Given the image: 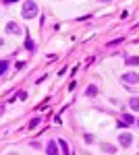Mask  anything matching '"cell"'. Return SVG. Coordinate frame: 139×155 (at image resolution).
<instances>
[{"mask_svg": "<svg viewBox=\"0 0 139 155\" xmlns=\"http://www.w3.org/2000/svg\"><path fill=\"white\" fill-rule=\"evenodd\" d=\"M102 2H110V0H102Z\"/></svg>", "mask_w": 139, "mask_h": 155, "instance_id": "ac0fdd59", "label": "cell"}, {"mask_svg": "<svg viewBox=\"0 0 139 155\" xmlns=\"http://www.w3.org/2000/svg\"><path fill=\"white\" fill-rule=\"evenodd\" d=\"M0 114H2V107H0Z\"/></svg>", "mask_w": 139, "mask_h": 155, "instance_id": "d6986e66", "label": "cell"}, {"mask_svg": "<svg viewBox=\"0 0 139 155\" xmlns=\"http://www.w3.org/2000/svg\"><path fill=\"white\" fill-rule=\"evenodd\" d=\"M129 106H131L133 112H139V97H131L129 99Z\"/></svg>", "mask_w": 139, "mask_h": 155, "instance_id": "9c48e42d", "label": "cell"}, {"mask_svg": "<svg viewBox=\"0 0 139 155\" xmlns=\"http://www.w3.org/2000/svg\"><path fill=\"white\" fill-rule=\"evenodd\" d=\"M56 143H58V147H60V151H62V155H73V153L69 151V145H67V141H62V139H58Z\"/></svg>", "mask_w": 139, "mask_h": 155, "instance_id": "52a82bcc", "label": "cell"}, {"mask_svg": "<svg viewBox=\"0 0 139 155\" xmlns=\"http://www.w3.org/2000/svg\"><path fill=\"white\" fill-rule=\"evenodd\" d=\"M25 48L29 50V52H33L35 46H33V39H31V37H27V39H25Z\"/></svg>", "mask_w": 139, "mask_h": 155, "instance_id": "4fadbf2b", "label": "cell"}, {"mask_svg": "<svg viewBox=\"0 0 139 155\" xmlns=\"http://www.w3.org/2000/svg\"><path fill=\"white\" fill-rule=\"evenodd\" d=\"M37 124H40V118H33V120H31V124H29V128H35Z\"/></svg>", "mask_w": 139, "mask_h": 155, "instance_id": "5bb4252c", "label": "cell"}, {"mask_svg": "<svg viewBox=\"0 0 139 155\" xmlns=\"http://www.w3.org/2000/svg\"><path fill=\"white\" fill-rule=\"evenodd\" d=\"M137 155H139V151H137Z\"/></svg>", "mask_w": 139, "mask_h": 155, "instance_id": "ffe728a7", "label": "cell"}, {"mask_svg": "<svg viewBox=\"0 0 139 155\" xmlns=\"http://www.w3.org/2000/svg\"><path fill=\"white\" fill-rule=\"evenodd\" d=\"M118 143H120V147L127 149V147H131V143H133V137H131L129 132H120V134H118Z\"/></svg>", "mask_w": 139, "mask_h": 155, "instance_id": "3957f363", "label": "cell"}, {"mask_svg": "<svg viewBox=\"0 0 139 155\" xmlns=\"http://www.w3.org/2000/svg\"><path fill=\"white\" fill-rule=\"evenodd\" d=\"M125 62H127L129 66H137L139 64V56H129V58H125Z\"/></svg>", "mask_w": 139, "mask_h": 155, "instance_id": "30bf717a", "label": "cell"}, {"mask_svg": "<svg viewBox=\"0 0 139 155\" xmlns=\"http://www.w3.org/2000/svg\"><path fill=\"white\" fill-rule=\"evenodd\" d=\"M133 124H135V120H133L131 114H125L123 118L118 120V128H127V126H133Z\"/></svg>", "mask_w": 139, "mask_h": 155, "instance_id": "5b68a950", "label": "cell"}, {"mask_svg": "<svg viewBox=\"0 0 139 155\" xmlns=\"http://www.w3.org/2000/svg\"><path fill=\"white\" fill-rule=\"evenodd\" d=\"M102 151H104V153H114L116 147H114V145H110V143H104V145H102Z\"/></svg>", "mask_w": 139, "mask_h": 155, "instance_id": "8fae6325", "label": "cell"}, {"mask_svg": "<svg viewBox=\"0 0 139 155\" xmlns=\"http://www.w3.org/2000/svg\"><path fill=\"white\" fill-rule=\"evenodd\" d=\"M37 12H40V8H37V4H35L33 0L23 2V6H21V17H23V19H33Z\"/></svg>", "mask_w": 139, "mask_h": 155, "instance_id": "6da1fadb", "label": "cell"}, {"mask_svg": "<svg viewBox=\"0 0 139 155\" xmlns=\"http://www.w3.org/2000/svg\"><path fill=\"white\" fill-rule=\"evenodd\" d=\"M135 124H137V126H139V120H135Z\"/></svg>", "mask_w": 139, "mask_h": 155, "instance_id": "e0dca14e", "label": "cell"}, {"mask_svg": "<svg viewBox=\"0 0 139 155\" xmlns=\"http://www.w3.org/2000/svg\"><path fill=\"white\" fill-rule=\"evenodd\" d=\"M4 29H6V33H12V35H19V33H23V29L19 27L17 23H12V21H9V23L4 25Z\"/></svg>", "mask_w": 139, "mask_h": 155, "instance_id": "277c9868", "label": "cell"}, {"mask_svg": "<svg viewBox=\"0 0 139 155\" xmlns=\"http://www.w3.org/2000/svg\"><path fill=\"white\" fill-rule=\"evenodd\" d=\"M85 95L87 97H96L98 95V87H96V85H89V87L85 89Z\"/></svg>", "mask_w": 139, "mask_h": 155, "instance_id": "ba28073f", "label": "cell"}, {"mask_svg": "<svg viewBox=\"0 0 139 155\" xmlns=\"http://www.w3.org/2000/svg\"><path fill=\"white\" fill-rule=\"evenodd\" d=\"M2 46H4V41H2V37H0V48H2Z\"/></svg>", "mask_w": 139, "mask_h": 155, "instance_id": "2e32d148", "label": "cell"}, {"mask_svg": "<svg viewBox=\"0 0 139 155\" xmlns=\"http://www.w3.org/2000/svg\"><path fill=\"white\" fill-rule=\"evenodd\" d=\"M123 83H127V85H135V83H139V72H135V71H129V72H123Z\"/></svg>", "mask_w": 139, "mask_h": 155, "instance_id": "7a4b0ae2", "label": "cell"}, {"mask_svg": "<svg viewBox=\"0 0 139 155\" xmlns=\"http://www.w3.org/2000/svg\"><path fill=\"white\" fill-rule=\"evenodd\" d=\"M9 68V60H0V74H4Z\"/></svg>", "mask_w": 139, "mask_h": 155, "instance_id": "7c38bea8", "label": "cell"}, {"mask_svg": "<svg viewBox=\"0 0 139 155\" xmlns=\"http://www.w3.org/2000/svg\"><path fill=\"white\" fill-rule=\"evenodd\" d=\"M12 2H19V0H6V4H12Z\"/></svg>", "mask_w": 139, "mask_h": 155, "instance_id": "9a60e30c", "label": "cell"}, {"mask_svg": "<svg viewBox=\"0 0 139 155\" xmlns=\"http://www.w3.org/2000/svg\"><path fill=\"white\" fill-rule=\"evenodd\" d=\"M46 153H48V155H60V147H58L56 141H48V145H46Z\"/></svg>", "mask_w": 139, "mask_h": 155, "instance_id": "8992f818", "label": "cell"}]
</instances>
